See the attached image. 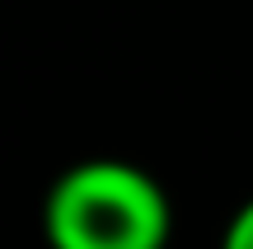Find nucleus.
I'll return each mask as SVG.
<instances>
[{"instance_id":"f257e3e1","label":"nucleus","mask_w":253,"mask_h":249,"mask_svg":"<svg viewBox=\"0 0 253 249\" xmlns=\"http://www.w3.org/2000/svg\"><path fill=\"white\" fill-rule=\"evenodd\" d=\"M173 212L155 174L126 160H80L42 202L47 249H164Z\"/></svg>"},{"instance_id":"f03ea898","label":"nucleus","mask_w":253,"mask_h":249,"mask_svg":"<svg viewBox=\"0 0 253 249\" xmlns=\"http://www.w3.org/2000/svg\"><path fill=\"white\" fill-rule=\"evenodd\" d=\"M220 249H253V198L230 216L225 235H220Z\"/></svg>"}]
</instances>
